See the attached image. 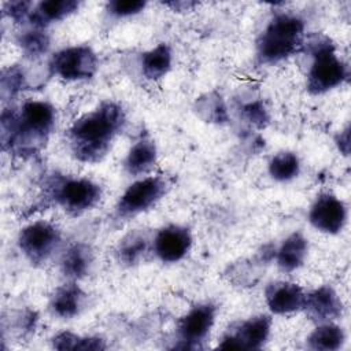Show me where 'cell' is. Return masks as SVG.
<instances>
[{
	"mask_svg": "<svg viewBox=\"0 0 351 351\" xmlns=\"http://www.w3.org/2000/svg\"><path fill=\"white\" fill-rule=\"evenodd\" d=\"M192 247V233L182 225H167L152 237V252L163 263H176L184 259Z\"/></svg>",
	"mask_w": 351,
	"mask_h": 351,
	"instance_id": "12",
	"label": "cell"
},
{
	"mask_svg": "<svg viewBox=\"0 0 351 351\" xmlns=\"http://www.w3.org/2000/svg\"><path fill=\"white\" fill-rule=\"evenodd\" d=\"M269 176L278 182H288L300 173V160L295 152L281 151L276 154L267 166Z\"/></svg>",
	"mask_w": 351,
	"mask_h": 351,
	"instance_id": "23",
	"label": "cell"
},
{
	"mask_svg": "<svg viewBox=\"0 0 351 351\" xmlns=\"http://www.w3.org/2000/svg\"><path fill=\"white\" fill-rule=\"evenodd\" d=\"M308 252L307 239L300 232H293L280 247L274 251V258L278 269L284 273H292L298 270L306 261Z\"/></svg>",
	"mask_w": 351,
	"mask_h": 351,
	"instance_id": "17",
	"label": "cell"
},
{
	"mask_svg": "<svg viewBox=\"0 0 351 351\" xmlns=\"http://www.w3.org/2000/svg\"><path fill=\"white\" fill-rule=\"evenodd\" d=\"M55 118V108L44 100L32 99L19 108H5L1 114L3 147L18 154L34 152L47 141Z\"/></svg>",
	"mask_w": 351,
	"mask_h": 351,
	"instance_id": "2",
	"label": "cell"
},
{
	"mask_svg": "<svg viewBox=\"0 0 351 351\" xmlns=\"http://www.w3.org/2000/svg\"><path fill=\"white\" fill-rule=\"evenodd\" d=\"M304 44V22L293 14H277L256 40V58L263 64L278 63Z\"/></svg>",
	"mask_w": 351,
	"mask_h": 351,
	"instance_id": "3",
	"label": "cell"
},
{
	"mask_svg": "<svg viewBox=\"0 0 351 351\" xmlns=\"http://www.w3.org/2000/svg\"><path fill=\"white\" fill-rule=\"evenodd\" d=\"M60 244L59 228L44 219L26 225L18 234V248L33 265L45 263L60 248Z\"/></svg>",
	"mask_w": 351,
	"mask_h": 351,
	"instance_id": "7",
	"label": "cell"
},
{
	"mask_svg": "<svg viewBox=\"0 0 351 351\" xmlns=\"http://www.w3.org/2000/svg\"><path fill=\"white\" fill-rule=\"evenodd\" d=\"M147 3L143 0H111L107 3L106 10L114 18H128L140 14Z\"/></svg>",
	"mask_w": 351,
	"mask_h": 351,
	"instance_id": "26",
	"label": "cell"
},
{
	"mask_svg": "<svg viewBox=\"0 0 351 351\" xmlns=\"http://www.w3.org/2000/svg\"><path fill=\"white\" fill-rule=\"evenodd\" d=\"M1 86H3V96L8 92L10 96L18 93L25 86V75L18 67H11L8 70L3 71L1 78Z\"/></svg>",
	"mask_w": 351,
	"mask_h": 351,
	"instance_id": "27",
	"label": "cell"
},
{
	"mask_svg": "<svg viewBox=\"0 0 351 351\" xmlns=\"http://www.w3.org/2000/svg\"><path fill=\"white\" fill-rule=\"evenodd\" d=\"M80 7L77 0H45L36 4L27 18L32 27L44 29L47 25L62 21Z\"/></svg>",
	"mask_w": 351,
	"mask_h": 351,
	"instance_id": "18",
	"label": "cell"
},
{
	"mask_svg": "<svg viewBox=\"0 0 351 351\" xmlns=\"http://www.w3.org/2000/svg\"><path fill=\"white\" fill-rule=\"evenodd\" d=\"M156 158L158 151L154 140L144 137L130 147L123 162V169L129 176L138 177L154 167Z\"/></svg>",
	"mask_w": 351,
	"mask_h": 351,
	"instance_id": "20",
	"label": "cell"
},
{
	"mask_svg": "<svg viewBox=\"0 0 351 351\" xmlns=\"http://www.w3.org/2000/svg\"><path fill=\"white\" fill-rule=\"evenodd\" d=\"M217 315V307L213 303H199L184 314L177 322V336L180 347L197 348L199 344L211 332Z\"/></svg>",
	"mask_w": 351,
	"mask_h": 351,
	"instance_id": "10",
	"label": "cell"
},
{
	"mask_svg": "<svg viewBox=\"0 0 351 351\" xmlns=\"http://www.w3.org/2000/svg\"><path fill=\"white\" fill-rule=\"evenodd\" d=\"M34 4L30 1H12L4 5V12L14 21H27Z\"/></svg>",
	"mask_w": 351,
	"mask_h": 351,
	"instance_id": "28",
	"label": "cell"
},
{
	"mask_svg": "<svg viewBox=\"0 0 351 351\" xmlns=\"http://www.w3.org/2000/svg\"><path fill=\"white\" fill-rule=\"evenodd\" d=\"M86 295L77 281H67L58 287L49 299V311L60 319H71L82 311Z\"/></svg>",
	"mask_w": 351,
	"mask_h": 351,
	"instance_id": "15",
	"label": "cell"
},
{
	"mask_svg": "<svg viewBox=\"0 0 351 351\" xmlns=\"http://www.w3.org/2000/svg\"><path fill=\"white\" fill-rule=\"evenodd\" d=\"M271 318L266 314L254 315L229 329L218 343L219 348L236 350H259L262 348L271 332Z\"/></svg>",
	"mask_w": 351,
	"mask_h": 351,
	"instance_id": "9",
	"label": "cell"
},
{
	"mask_svg": "<svg viewBox=\"0 0 351 351\" xmlns=\"http://www.w3.org/2000/svg\"><path fill=\"white\" fill-rule=\"evenodd\" d=\"M311 226L326 234H337L347 222V207L333 193L324 192L317 196L308 210Z\"/></svg>",
	"mask_w": 351,
	"mask_h": 351,
	"instance_id": "11",
	"label": "cell"
},
{
	"mask_svg": "<svg viewBox=\"0 0 351 351\" xmlns=\"http://www.w3.org/2000/svg\"><path fill=\"white\" fill-rule=\"evenodd\" d=\"M315 324L333 322L343 314V303L337 292L329 285H321L306 293L302 308Z\"/></svg>",
	"mask_w": 351,
	"mask_h": 351,
	"instance_id": "13",
	"label": "cell"
},
{
	"mask_svg": "<svg viewBox=\"0 0 351 351\" xmlns=\"http://www.w3.org/2000/svg\"><path fill=\"white\" fill-rule=\"evenodd\" d=\"M314 60L307 73V90L313 95L326 93L341 85L348 70L343 60L336 55L333 44L328 38L315 43L313 49Z\"/></svg>",
	"mask_w": 351,
	"mask_h": 351,
	"instance_id": "5",
	"label": "cell"
},
{
	"mask_svg": "<svg viewBox=\"0 0 351 351\" xmlns=\"http://www.w3.org/2000/svg\"><path fill=\"white\" fill-rule=\"evenodd\" d=\"M55 350H84V351H97L106 350L107 346L103 339L95 336H80L73 332H60L55 335L51 340Z\"/></svg>",
	"mask_w": 351,
	"mask_h": 351,
	"instance_id": "24",
	"label": "cell"
},
{
	"mask_svg": "<svg viewBox=\"0 0 351 351\" xmlns=\"http://www.w3.org/2000/svg\"><path fill=\"white\" fill-rule=\"evenodd\" d=\"M306 292L295 282L277 280L265 289V302L273 314L284 315L303 308Z\"/></svg>",
	"mask_w": 351,
	"mask_h": 351,
	"instance_id": "14",
	"label": "cell"
},
{
	"mask_svg": "<svg viewBox=\"0 0 351 351\" xmlns=\"http://www.w3.org/2000/svg\"><path fill=\"white\" fill-rule=\"evenodd\" d=\"M126 122L123 108L111 100L80 117L70 126L67 140L75 159L85 163L100 162L111 148Z\"/></svg>",
	"mask_w": 351,
	"mask_h": 351,
	"instance_id": "1",
	"label": "cell"
},
{
	"mask_svg": "<svg viewBox=\"0 0 351 351\" xmlns=\"http://www.w3.org/2000/svg\"><path fill=\"white\" fill-rule=\"evenodd\" d=\"M16 43L21 47L22 52L32 59L43 56L49 49V37L43 29L37 27L22 32L18 36Z\"/></svg>",
	"mask_w": 351,
	"mask_h": 351,
	"instance_id": "25",
	"label": "cell"
},
{
	"mask_svg": "<svg viewBox=\"0 0 351 351\" xmlns=\"http://www.w3.org/2000/svg\"><path fill=\"white\" fill-rule=\"evenodd\" d=\"M48 195L67 214L81 215L100 202L101 188L85 177L55 176L48 182Z\"/></svg>",
	"mask_w": 351,
	"mask_h": 351,
	"instance_id": "4",
	"label": "cell"
},
{
	"mask_svg": "<svg viewBox=\"0 0 351 351\" xmlns=\"http://www.w3.org/2000/svg\"><path fill=\"white\" fill-rule=\"evenodd\" d=\"M149 250H152V239L143 230H132L119 240L115 255L121 265L134 266L145 258Z\"/></svg>",
	"mask_w": 351,
	"mask_h": 351,
	"instance_id": "19",
	"label": "cell"
},
{
	"mask_svg": "<svg viewBox=\"0 0 351 351\" xmlns=\"http://www.w3.org/2000/svg\"><path fill=\"white\" fill-rule=\"evenodd\" d=\"M167 181L160 176H147L130 184L115 204L118 219L133 218L154 207L167 192Z\"/></svg>",
	"mask_w": 351,
	"mask_h": 351,
	"instance_id": "6",
	"label": "cell"
},
{
	"mask_svg": "<svg viewBox=\"0 0 351 351\" xmlns=\"http://www.w3.org/2000/svg\"><path fill=\"white\" fill-rule=\"evenodd\" d=\"M171 60L173 55L170 47L165 43H160L141 55V74L151 81L160 80L171 69Z\"/></svg>",
	"mask_w": 351,
	"mask_h": 351,
	"instance_id": "21",
	"label": "cell"
},
{
	"mask_svg": "<svg viewBox=\"0 0 351 351\" xmlns=\"http://www.w3.org/2000/svg\"><path fill=\"white\" fill-rule=\"evenodd\" d=\"M346 333L341 326L335 322L318 324L317 328L307 336V347L315 351H335L343 347Z\"/></svg>",
	"mask_w": 351,
	"mask_h": 351,
	"instance_id": "22",
	"label": "cell"
},
{
	"mask_svg": "<svg viewBox=\"0 0 351 351\" xmlns=\"http://www.w3.org/2000/svg\"><path fill=\"white\" fill-rule=\"evenodd\" d=\"M52 75L64 81H82L92 78L99 69V59L88 45L67 47L56 52L48 64Z\"/></svg>",
	"mask_w": 351,
	"mask_h": 351,
	"instance_id": "8",
	"label": "cell"
},
{
	"mask_svg": "<svg viewBox=\"0 0 351 351\" xmlns=\"http://www.w3.org/2000/svg\"><path fill=\"white\" fill-rule=\"evenodd\" d=\"M95 263V252L86 243H74L60 255L59 267L69 281H78L86 277Z\"/></svg>",
	"mask_w": 351,
	"mask_h": 351,
	"instance_id": "16",
	"label": "cell"
}]
</instances>
